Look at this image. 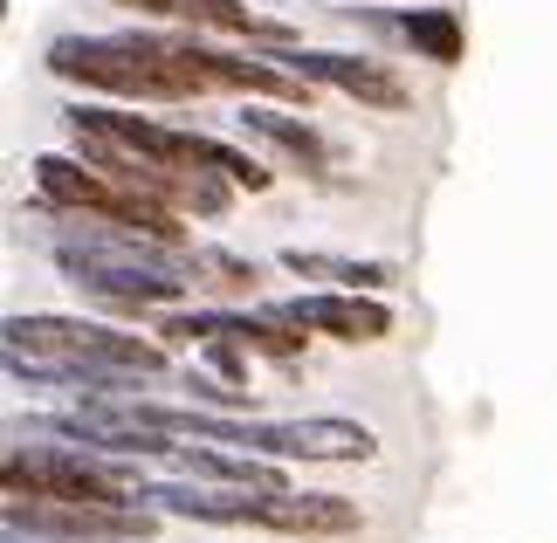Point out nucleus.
<instances>
[{
	"label": "nucleus",
	"mask_w": 557,
	"mask_h": 543,
	"mask_svg": "<svg viewBox=\"0 0 557 543\" xmlns=\"http://www.w3.org/2000/svg\"><path fill=\"white\" fill-rule=\"evenodd\" d=\"M283 70H296L304 83L317 90H345L358 103H372V111H406L413 90H406L399 70H385L372 55H345V49H283Z\"/></svg>",
	"instance_id": "nucleus-7"
},
{
	"label": "nucleus",
	"mask_w": 557,
	"mask_h": 543,
	"mask_svg": "<svg viewBox=\"0 0 557 543\" xmlns=\"http://www.w3.org/2000/svg\"><path fill=\"white\" fill-rule=\"evenodd\" d=\"M366 516H358V503H345V495H317V489H283V495H262V516H255V530H275V536H351Z\"/></svg>",
	"instance_id": "nucleus-9"
},
{
	"label": "nucleus",
	"mask_w": 557,
	"mask_h": 543,
	"mask_svg": "<svg viewBox=\"0 0 557 543\" xmlns=\"http://www.w3.org/2000/svg\"><path fill=\"white\" fill-rule=\"evenodd\" d=\"M242 132H255L262 145H275L296 172H331L324 132H317L304 111H289V103H248V111H242Z\"/></svg>",
	"instance_id": "nucleus-10"
},
{
	"label": "nucleus",
	"mask_w": 557,
	"mask_h": 543,
	"mask_svg": "<svg viewBox=\"0 0 557 543\" xmlns=\"http://www.w3.org/2000/svg\"><path fill=\"white\" fill-rule=\"evenodd\" d=\"M55 269L70 275L83 296L111 303V310H132V317L138 310H159V303H180L193 282H207L200 248L159 242V234L117 227V221H90V213H62Z\"/></svg>",
	"instance_id": "nucleus-1"
},
{
	"label": "nucleus",
	"mask_w": 557,
	"mask_h": 543,
	"mask_svg": "<svg viewBox=\"0 0 557 543\" xmlns=\"http://www.w3.org/2000/svg\"><path fill=\"white\" fill-rule=\"evenodd\" d=\"M193 351H200L227 385H248V358H255L248 344H234V337H207V344H193Z\"/></svg>",
	"instance_id": "nucleus-14"
},
{
	"label": "nucleus",
	"mask_w": 557,
	"mask_h": 543,
	"mask_svg": "<svg viewBox=\"0 0 557 543\" xmlns=\"http://www.w3.org/2000/svg\"><path fill=\"white\" fill-rule=\"evenodd\" d=\"M49 76L83 83V90L124 97V103H193L213 97L221 83L200 70L193 35H62L49 41Z\"/></svg>",
	"instance_id": "nucleus-2"
},
{
	"label": "nucleus",
	"mask_w": 557,
	"mask_h": 543,
	"mask_svg": "<svg viewBox=\"0 0 557 543\" xmlns=\"http://www.w3.org/2000/svg\"><path fill=\"white\" fill-rule=\"evenodd\" d=\"M200 269L213 282H227V289H255V282H262V269L242 262V255H227V248H200Z\"/></svg>",
	"instance_id": "nucleus-15"
},
{
	"label": "nucleus",
	"mask_w": 557,
	"mask_h": 543,
	"mask_svg": "<svg viewBox=\"0 0 557 543\" xmlns=\"http://www.w3.org/2000/svg\"><path fill=\"white\" fill-rule=\"evenodd\" d=\"M159 337L165 344H207V337H234V344H248V351H262V358H275V365H296L304 358V344H310V331H296L289 317H275V310H180V317H165L159 323Z\"/></svg>",
	"instance_id": "nucleus-5"
},
{
	"label": "nucleus",
	"mask_w": 557,
	"mask_h": 543,
	"mask_svg": "<svg viewBox=\"0 0 557 543\" xmlns=\"http://www.w3.org/2000/svg\"><path fill=\"white\" fill-rule=\"evenodd\" d=\"M8 351L21 358H49V365H117L132 379H165V344L152 337H124L111 323H90V317H55V310H28V317H8Z\"/></svg>",
	"instance_id": "nucleus-4"
},
{
	"label": "nucleus",
	"mask_w": 557,
	"mask_h": 543,
	"mask_svg": "<svg viewBox=\"0 0 557 543\" xmlns=\"http://www.w3.org/2000/svg\"><path fill=\"white\" fill-rule=\"evenodd\" d=\"M138 503L159 516H186V523H255L262 516V489H227V482H193V474H173V482H145L138 474Z\"/></svg>",
	"instance_id": "nucleus-8"
},
{
	"label": "nucleus",
	"mask_w": 557,
	"mask_h": 543,
	"mask_svg": "<svg viewBox=\"0 0 557 543\" xmlns=\"http://www.w3.org/2000/svg\"><path fill=\"white\" fill-rule=\"evenodd\" d=\"M275 317H289L310 337H337V344H385L393 337V310L372 289H317V296H289L269 303Z\"/></svg>",
	"instance_id": "nucleus-6"
},
{
	"label": "nucleus",
	"mask_w": 557,
	"mask_h": 543,
	"mask_svg": "<svg viewBox=\"0 0 557 543\" xmlns=\"http://www.w3.org/2000/svg\"><path fill=\"white\" fill-rule=\"evenodd\" d=\"M283 269L304 282H331V289H393L399 269L393 262H358V255H317V248H283Z\"/></svg>",
	"instance_id": "nucleus-11"
},
{
	"label": "nucleus",
	"mask_w": 557,
	"mask_h": 543,
	"mask_svg": "<svg viewBox=\"0 0 557 543\" xmlns=\"http://www.w3.org/2000/svg\"><path fill=\"white\" fill-rule=\"evenodd\" d=\"M193 165H200V172H221V180L248 186V193H269V186H275V172H269L262 159H248V151H234V145H221V138H200V132H193Z\"/></svg>",
	"instance_id": "nucleus-13"
},
{
	"label": "nucleus",
	"mask_w": 557,
	"mask_h": 543,
	"mask_svg": "<svg viewBox=\"0 0 557 543\" xmlns=\"http://www.w3.org/2000/svg\"><path fill=\"white\" fill-rule=\"evenodd\" d=\"M399 35H406V49H413L420 62H441V70H455V62L468 55V28H461L455 8H406Z\"/></svg>",
	"instance_id": "nucleus-12"
},
{
	"label": "nucleus",
	"mask_w": 557,
	"mask_h": 543,
	"mask_svg": "<svg viewBox=\"0 0 557 543\" xmlns=\"http://www.w3.org/2000/svg\"><path fill=\"white\" fill-rule=\"evenodd\" d=\"M132 461L90 447H8L0 461V489L8 503H103V509H145L138 503Z\"/></svg>",
	"instance_id": "nucleus-3"
}]
</instances>
